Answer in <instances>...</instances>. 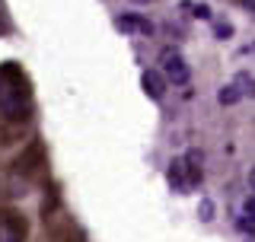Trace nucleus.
<instances>
[{
    "mask_svg": "<svg viewBox=\"0 0 255 242\" xmlns=\"http://www.w3.org/2000/svg\"><path fill=\"white\" fill-rule=\"evenodd\" d=\"M217 99H220V106H233V102H239V99H243V96H239V90H236L233 83H230V86H223V90H220V96H217Z\"/></svg>",
    "mask_w": 255,
    "mask_h": 242,
    "instance_id": "obj_11",
    "label": "nucleus"
},
{
    "mask_svg": "<svg viewBox=\"0 0 255 242\" xmlns=\"http://www.w3.org/2000/svg\"><path fill=\"white\" fill-rule=\"evenodd\" d=\"M249 3H252V6H255V0H249Z\"/></svg>",
    "mask_w": 255,
    "mask_h": 242,
    "instance_id": "obj_15",
    "label": "nucleus"
},
{
    "mask_svg": "<svg viewBox=\"0 0 255 242\" xmlns=\"http://www.w3.org/2000/svg\"><path fill=\"white\" fill-rule=\"evenodd\" d=\"M233 86L239 90V96H255V77H249V74H239L233 80Z\"/></svg>",
    "mask_w": 255,
    "mask_h": 242,
    "instance_id": "obj_10",
    "label": "nucleus"
},
{
    "mask_svg": "<svg viewBox=\"0 0 255 242\" xmlns=\"http://www.w3.org/2000/svg\"><path fill=\"white\" fill-rule=\"evenodd\" d=\"M201 214H204V220H211V214H214V207H211V201H204V204H201Z\"/></svg>",
    "mask_w": 255,
    "mask_h": 242,
    "instance_id": "obj_12",
    "label": "nucleus"
},
{
    "mask_svg": "<svg viewBox=\"0 0 255 242\" xmlns=\"http://www.w3.org/2000/svg\"><path fill=\"white\" fill-rule=\"evenodd\" d=\"M0 242H29V220L16 207H0Z\"/></svg>",
    "mask_w": 255,
    "mask_h": 242,
    "instance_id": "obj_5",
    "label": "nucleus"
},
{
    "mask_svg": "<svg viewBox=\"0 0 255 242\" xmlns=\"http://www.w3.org/2000/svg\"><path fill=\"white\" fill-rule=\"evenodd\" d=\"M45 242H86L83 230L77 227L74 220H64V217H54L51 220V230H48V239Z\"/></svg>",
    "mask_w": 255,
    "mask_h": 242,
    "instance_id": "obj_7",
    "label": "nucleus"
},
{
    "mask_svg": "<svg viewBox=\"0 0 255 242\" xmlns=\"http://www.w3.org/2000/svg\"><path fill=\"white\" fill-rule=\"evenodd\" d=\"M10 175L16 182H22V188L48 179V147L42 137H32L26 147L10 159Z\"/></svg>",
    "mask_w": 255,
    "mask_h": 242,
    "instance_id": "obj_2",
    "label": "nucleus"
},
{
    "mask_svg": "<svg viewBox=\"0 0 255 242\" xmlns=\"http://www.w3.org/2000/svg\"><path fill=\"white\" fill-rule=\"evenodd\" d=\"M201 182H204V156H201V150H188L182 159H172L169 185L175 191H191Z\"/></svg>",
    "mask_w": 255,
    "mask_h": 242,
    "instance_id": "obj_3",
    "label": "nucleus"
},
{
    "mask_svg": "<svg viewBox=\"0 0 255 242\" xmlns=\"http://www.w3.org/2000/svg\"><path fill=\"white\" fill-rule=\"evenodd\" d=\"M115 29L125 32V35H134V38H147L153 35V22L140 13H125V16H115Z\"/></svg>",
    "mask_w": 255,
    "mask_h": 242,
    "instance_id": "obj_6",
    "label": "nucleus"
},
{
    "mask_svg": "<svg viewBox=\"0 0 255 242\" xmlns=\"http://www.w3.org/2000/svg\"><path fill=\"white\" fill-rule=\"evenodd\" d=\"M35 109V90L32 77L19 61H3L0 64V118L3 121H22L32 118Z\"/></svg>",
    "mask_w": 255,
    "mask_h": 242,
    "instance_id": "obj_1",
    "label": "nucleus"
},
{
    "mask_svg": "<svg viewBox=\"0 0 255 242\" xmlns=\"http://www.w3.org/2000/svg\"><path fill=\"white\" fill-rule=\"evenodd\" d=\"M134 3H153V0H134Z\"/></svg>",
    "mask_w": 255,
    "mask_h": 242,
    "instance_id": "obj_14",
    "label": "nucleus"
},
{
    "mask_svg": "<svg viewBox=\"0 0 255 242\" xmlns=\"http://www.w3.org/2000/svg\"><path fill=\"white\" fill-rule=\"evenodd\" d=\"M156 64H159V74L166 77V83H172V86H185L188 80H191L185 54H182L179 48H163L159 58H156Z\"/></svg>",
    "mask_w": 255,
    "mask_h": 242,
    "instance_id": "obj_4",
    "label": "nucleus"
},
{
    "mask_svg": "<svg viewBox=\"0 0 255 242\" xmlns=\"http://www.w3.org/2000/svg\"><path fill=\"white\" fill-rule=\"evenodd\" d=\"M249 188L255 191V166H252V172H249Z\"/></svg>",
    "mask_w": 255,
    "mask_h": 242,
    "instance_id": "obj_13",
    "label": "nucleus"
},
{
    "mask_svg": "<svg viewBox=\"0 0 255 242\" xmlns=\"http://www.w3.org/2000/svg\"><path fill=\"white\" fill-rule=\"evenodd\" d=\"M140 86H143V93H147L153 102H159L166 96V86H169V83H166V77L159 74V70H143V74H140Z\"/></svg>",
    "mask_w": 255,
    "mask_h": 242,
    "instance_id": "obj_8",
    "label": "nucleus"
},
{
    "mask_svg": "<svg viewBox=\"0 0 255 242\" xmlns=\"http://www.w3.org/2000/svg\"><path fill=\"white\" fill-rule=\"evenodd\" d=\"M22 137V124H16V121H3L0 118V147H10Z\"/></svg>",
    "mask_w": 255,
    "mask_h": 242,
    "instance_id": "obj_9",
    "label": "nucleus"
}]
</instances>
